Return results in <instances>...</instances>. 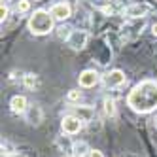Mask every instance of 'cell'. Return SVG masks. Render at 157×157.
Instances as JSON below:
<instances>
[{"label": "cell", "instance_id": "52a82bcc", "mask_svg": "<svg viewBox=\"0 0 157 157\" xmlns=\"http://www.w3.org/2000/svg\"><path fill=\"white\" fill-rule=\"evenodd\" d=\"M78 83H80V87L83 89H91L98 83V74L95 70H83L80 74V78H78Z\"/></svg>", "mask_w": 157, "mask_h": 157}, {"label": "cell", "instance_id": "e0dca14e", "mask_svg": "<svg viewBox=\"0 0 157 157\" xmlns=\"http://www.w3.org/2000/svg\"><path fill=\"white\" fill-rule=\"evenodd\" d=\"M0 19H2V23L8 19V8H6L4 4H2V8H0Z\"/></svg>", "mask_w": 157, "mask_h": 157}, {"label": "cell", "instance_id": "7c38bea8", "mask_svg": "<svg viewBox=\"0 0 157 157\" xmlns=\"http://www.w3.org/2000/svg\"><path fill=\"white\" fill-rule=\"evenodd\" d=\"M23 83H25V87H29V89H34V87L38 85V76H36V74H25Z\"/></svg>", "mask_w": 157, "mask_h": 157}, {"label": "cell", "instance_id": "9a60e30c", "mask_svg": "<svg viewBox=\"0 0 157 157\" xmlns=\"http://www.w3.org/2000/svg\"><path fill=\"white\" fill-rule=\"evenodd\" d=\"M104 112H106V116H114L116 114V102H114V98H104Z\"/></svg>", "mask_w": 157, "mask_h": 157}, {"label": "cell", "instance_id": "7a4b0ae2", "mask_svg": "<svg viewBox=\"0 0 157 157\" xmlns=\"http://www.w3.org/2000/svg\"><path fill=\"white\" fill-rule=\"evenodd\" d=\"M53 27H55V17L51 15V12H46V10H36L29 19V30L34 36L49 34Z\"/></svg>", "mask_w": 157, "mask_h": 157}, {"label": "cell", "instance_id": "6da1fadb", "mask_svg": "<svg viewBox=\"0 0 157 157\" xmlns=\"http://www.w3.org/2000/svg\"><path fill=\"white\" fill-rule=\"evenodd\" d=\"M127 104L136 114H150L157 108V82L144 80L136 83L127 97Z\"/></svg>", "mask_w": 157, "mask_h": 157}, {"label": "cell", "instance_id": "277c9868", "mask_svg": "<svg viewBox=\"0 0 157 157\" xmlns=\"http://www.w3.org/2000/svg\"><path fill=\"white\" fill-rule=\"evenodd\" d=\"M87 38H89V34L85 30H72L68 40H66V44H68L74 51H80V49H83L87 46Z\"/></svg>", "mask_w": 157, "mask_h": 157}, {"label": "cell", "instance_id": "5b68a950", "mask_svg": "<svg viewBox=\"0 0 157 157\" xmlns=\"http://www.w3.org/2000/svg\"><path fill=\"white\" fill-rule=\"evenodd\" d=\"M102 80H104V85L106 87H110V89H117V87H121L123 83H125L127 82V78H125V74H123L121 70H110L104 78H102Z\"/></svg>", "mask_w": 157, "mask_h": 157}, {"label": "cell", "instance_id": "4fadbf2b", "mask_svg": "<svg viewBox=\"0 0 157 157\" xmlns=\"http://www.w3.org/2000/svg\"><path fill=\"white\" fill-rule=\"evenodd\" d=\"M78 117H80L82 121H91V119H93V110L83 106V108L78 110Z\"/></svg>", "mask_w": 157, "mask_h": 157}, {"label": "cell", "instance_id": "2e32d148", "mask_svg": "<svg viewBox=\"0 0 157 157\" xmlns=\"http://www.w3.org/2000/svg\"><path fill=\"white\" fill-rule=\"evenodd\" d=\"M80 98H82V91H80V89H72V91H68V100H70V102H78Z\"/></svg>", "mask_w": 157, "mask_h": 157}, {"label": "cell", "instance_id": "5bb4252c", "mask_svg": "<svg viewBox=\"0 0 157 157\" xmlns=\"http://www.w3.org/2000/svg\"><path fill=\"white\" fill-rule=\"evenodd\" d=\"M30 10V0H19L15 4V12L17 13H27Z\"/></svg>", "mask_w": 157, "mask_h": 157}, {"label": "cell", "instance_id": "8992f818", "mask_svg": "<svg viewBox=\"0 0 157 157\" xmlns=\"http://www.w3.org/2000/svg\"><path fill=\"white\" fill-rule=\"evenodd\" d=\"M51 15L55 17V21H66L70 15H72V8L68 2H57L51 6Z\"/></svg>", "mask_w": 157, "mask_h": 157}, {"label": "cell", "instance_id": "d6986e66", "mask_svg": "<svg viewBox=\"0 0 157 157\" xmlns=\"http://www.w3.org/2000/svg\"><path fill=\"white\" fill-rule=\"evenodd\" d=\"M87 2H91V4H95L98 8H104V4L108 2V0H87Z\"/></svg>", "mask_w": 157, "mask_h": 157}, {"label": "cell", "instance_id": "ffe728a7", "mask_svg": "<svg viewBox=\"0 0 157 157\" xmlns=\"http://www.w3.org/2000/svg\"><path fill=\"white\" fill-rule=\"evenodd\" d=\"M151 32H153V36H157V23L151 27Z\"/></svg>", "mask_w": 157, "mask_h": 157}, {"label": "cell", "instance_id": "3957f363", "mask_svg": "<svg viewBox=\"0 0 157 157\" xmlns=\"http://www.w3.org/2000/svg\"><path fill=\"white\" fill-rule=\"evenodd\" d=\"M82 127H83V123H82V119L78 117V116H64L63 117V121H61V129H63V132H66V134H78L82 131Z\"/></svg>", "mask_w": 157, "mask_h": 157}, {"label": "cell", "instance_id": "30bf717a", "mask_svg": "<svg viewBox=\"0 0 157 157\" xmlns=\"http://www.w3.org/2000/svg\"><path fill=\"white\" fill-rule=\"evenodd\" d=\"M27 98L23 95H15L12 97V100H10V110L13 112V114H25L27 112Z\"/></svg>", "mask_w": 157, "mask_h": 157}, {"label": "cell", "instance_id": "9c48e42d", "mask_svg": "<svg viewBox=\"0 0 157 157\" xmlns=\"http://www.w3.org/2000/svg\"><path fill=\"white\" fill-rule=\"evenodd\" d=\"M148 12H150V6H148V4H131V6L125 8V15L131 17V19L144 17Z\"/></svg>", "mask_w": 157, "mask_h": 157}, {"label": "cell", "instance_id": "8fae6325", "mask_svg": "<svg viewBox=\"0 0 157 157\" xmlns=\"http://www.w3.org/2000/svg\"><path fill=\"white\" fill-rule=\"evenodd\" d=\"M72 150H74V155H78V157H83V155H87L89 151H91V150L87 148L85 142H76V144L72 146Z\"/></svg>", "mask_w": 157, "mask_h": 157}, {"label": "cell", "instance_id": "44dd1931", "mask_svg": "<svg viewBox=\"0 0 157 157\" xmlns=\"http://www.w3.org/2000/svg\"><path fill=\"white\" fill-rule=\"evenodd\" d=\"M6 157H25V155H19V153H10V155H6Z\"/></svg>", "mask_w": 157, "mask_h": 157}, {"label": "cell", "instance_id": "ba28073f", "mask_svg": "<svg viewBox=\"0 0 157 157\" xmlns=\"http://www.w3.org/2000/svg\"><path fill=\"white\" fill-rule=\"evenodd\" d=\"M25 117H27V121L30 123V125H40L42 119H44V112H42V108L38 104H32V106L27 108Z\"/></svg>", "mask_w": 157, "mask_h": 157}, {"label": "cell", "instance_id": "ac0fdd59", "mask_svg": "<svg viewBox=\"0 0 157 157\" xmlns=\"http://www.w3.org/2000/svg\"><path fill=\"white\" fill-rule=\"evenodd\" d=\"M83 157H104L102 155V151H98V150H91L87 155H83Z\"/></svg>", "mask_w": 157, "mask_h": 157}]
</instances>
